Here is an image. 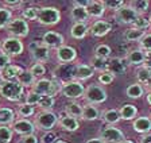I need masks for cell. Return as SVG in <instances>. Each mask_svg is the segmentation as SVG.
<instances>
[{"label":"cell","mask_w":151,"mask_h":143,"mask_svg":"<svg viewBox=\"0 0 151 143\" xmlns=\"http://www.w3.org/2000/svg\"><path fill=\"white\" fill-rule=\"evenodd\" d=\"M100 139L104 143H122L124 140V134L116 127H112V126H108V127H104L101 130V135Z\"/></svg>","instance_id":"9c48e42d"},{"label":"cell","mask_w":151,"mask_h":143,"mask_svg":"<svg viewBox=\"0 0 151 143\" xmlns=\"http://www.w3.org/2000/svg\"><path fill=\"white\" fill-rule=\"evenodd\" d=\"M119 112H120V116H122V119H124V120H131V119H134L136 116V114H138V109H136L135 105L126 104V105H123L122 108L119 109Z\"/></svg>","instance_id":"83f0119b"},{"label":"cell","mask_w":151,"mask_h":143,"mask_svg":"<svg viewBox=\"0 0 151 143\" xmlns=\"http://www.w3.org/2000/svg\"><path fill=\"white\" fill-rule=\"evenodd\" d=\"M22 72L23 69L20 66H18V65H8L0 73H1V77H3V81H14L15 78H18L20 76Z\"/></svg>","instance_id":"ac0fdd59"},{"label":"cell","mask_w":151,"mask_h":143,"mask_svg":"<svg viewBox=\"0 0 151 143\" xmlns=\"http://www.w3.org/2000/svg\"><path fill=\"white\" fill-rule=\"evenodd\" d=\"M112 50L108 45H99L97 47L94 49V57H99V58H105L108 60V57L111 55Z\"/></svg>","instance_id":"8d00e7d4"},{"label":"cell","mask_w":151,"mask_h":143,"mask_svg":"<svg viewBox=\"0 0 151 143\" xmlns=\"http://www.w3.org/2000/svg\"><path fill=\"white\" fill-rule=\"evenodd\" d=\"M86 143H104V142L100 139V138H93V139L86 140Z\"/></svg>","instance_id":"11a10c76"},{"label":"cell","mask_w":151,"mask_h":143,"mask_svg":"<svg viewBox=\"0 0 151 143\" xmlns=\"http://www.w3.org/2000/svg\"><path fill=\"white\" fill-rule=\"evenodd\" d=\"M11 18H12L11 11L7 10V8H0V29L7 27L11 22Z\"/></svg>","instance_id":"ab89813d"},{"label":"cell","mask_w":151,"mask_h":143,"mask_svg":"<svg viewBox=\"0 0 151 143\" xmlns=\"http://www.w3.org/2000/svg\"><path fill=\"white\" fill-rule=\"evenodd\" d=\"M12 130L15 131V132H18L19 135L27 137V135H34L35 126H34V123H31L30 120H26V119H20V120L14 121Z\"/></svg>","instance_id":"9a60e30c"},{"label":"cell","mask_w":151,"mask_h":143,"mask_svg":"<svg viewBox=\"0 0 151 143\" xmlns=\"http://www.w3.org/2000/svg\"><path fill=\"white\" fill-rule=\"evenodd\" d=\"M20 143H38V139L35 135H27V137H23Z\"/></svg>","instance_id":"f907efd6"},{"label":"cell","mask_w":151,"mask_h":143,"mask_svg":"<svg viewBox=\"0 0 151 143\" xmlns=\"http://www.w3.org/2000/svg\"><path fill=\"white\" fill-rule=\"evenodd\" d=\"M11 62V60H9V57L7 54H4V53H0V72L4 69V68H7Z\"/></svg>","instance_id":"681fc988"},{"label":"cell","mask_w":151,"mask_h":143,"mask_svg":"<svg viewBox=\"0 0 151 143\" xmlns=\"http://www.w3.org/2000/svg\"><path fill=\"white\" fill-rule=\"evenodd\" d=\"M54 103H55V100H54L53 96H43L42 95L39 101H38V107H41L43 111H50V109L54 107Z\"/></svg>","instance_id":"d590c367"},{"label":"cell","mask_w":151,"mask_h":143,"mask_svg":"<svg viewBox=\"0 0 151 143\" xmlns=\"http://www.w3.org/2000/svg\"><path fill=\"white\" fill-rule=\"evenodd\" d=\"M113 78H115V76L112 73H109V72H104V73H101L99 76V81L101 84H104V85H109L113 81Z\"/></svg>","instance_id":"7dc6e473"},{"label":"cell","mask_w":151,"mask_h":143,"mask_svg":"<svg viewBox=\"0 0 151 143\" xmlns=\"http://www.w3.org/2000/svg\"><path fill=\"white\" fill-rule=\"evenodd\" d=\"M148 6H150V3H148L147 0H135V1H132L131 3V7L138 14L146 12V11L148 10Z\"/></svg>","instance_id":"60d3db41"},{"label":"cell","mask_w":151,"mask_h":143,"mask_svg":"<svg viewBox=\"0 0 151 143\" xmlns=\"http://www.w3.org/2000/svg\"><path fill=\"white\" fill-rule=\"evenodd\" d=\"M101 118H103V120L105 121V123L115 124V123H117V121L122 119V116H120V112L117 111V109H108V111L103 112Z\"/></svg>","instance_id":"f546056e"},{"label":"cell","mask_w":151,"mask_h":143,"mask_svg":"<svg viewBox=\"0 0 151 143\" xmlns=\"http://www.w3.org/2000/svg\"><path fill=\"white\" fill-rule=\"evenodd\" d=\"M103 4L105 8L115 10V11H119L122 7H124V1L123 0H105V1H103Z\"/></svg>","instance_id":"f6af8a7d"},{"label":"cell","mask_w":151,"mask_h":143,"mask_svg":"<svg viewBox=\"0 0 151 143\" xmlns=\"http://www.w3.org/2000/svg\"><path fill=\"white\" fill-rule=\"evenodd\" d=\"M6 29L8 34H11L14 38H23L28 34V24L23 18H16L11 20Z\"/></svg>","instance_id":"ba28073f"},{"label":"cell","mask_w":151,"mask_h":143,"mask_svg":"<svg viewBox=\"0 0 151 143\" xmlns=\"http://www.w3.org/2000/svg\"><path fill=\"white\" fill-rule=\"evenodd\" d=\"M148 26H150V19H147V18H145V16L139 15L138 19H136L135 22L132 23V29H138V30H142V31H145V30L147 29Z\"/></svg>","instance_id":"b9f144b4"},{"label":"cell","mask_w":151,"mask_h":143,"mask_svg":"<svg viewBox=\"0 0 151 143\" xmlns=\"http://www.w3.org/2000/svg\"><path fill=\"white\" fill-rule=\"evenodd\" d=\"M76 70L77 66L73 64H60L54 69V80L60 84H66L76 80Z\"/></svg>","instance_id":"7a4b0ae2"},{"label":"cell","mask_w":151,"mask_h":143,"mask_svg":"<svg viewBox=\"0 0 151 143\" xmlns=\"http://www.w3.org/2000/svg\"><path fill=\"white\" fill-rule=\"evenodd\" d=\"M84 97L91 104H100L107 100V92L99 85H91L85 89Z\"/></svg>","instance_id":"52a82bcc"},{"label":"cell","mask_w":151,"mask_h":143,"mask_svg":"<svg viewBox=\"0 0 151 143\" xmlns=\"http://www.w3.org/2000/svg\"><path fill=\"white\" fill-rule=\"evenodd\" d=\"M122 143H134V142H132V140H126V139H124Z\"/></svg>","instance_id":"6f0895ef"},{"label":"cell","mask_w":151,"mask_h":143,"mask_svg":"<svg viewBox=\"0 0 151 143\" xmlns=\"http://www.w3.org/2000/svg\"><path fill=\"white\" fill-rule=\"evenodd\" d=\"M12 140V128L8 126H0V143H9Z\"/></svg>","instance_id":"74e56055"},{"label":"cell","mask_w":151,"mask_h":143,"mask_svg":"<svg viewBox=\"0 0 151 143\" xmlns=\"http://www.w3.org/2000/svg\"><path fill=\"white\" fill-rule=\"evenodd\" d=\"M147 103L151 105V92H148V95H147Z\"/></svg>","instance_id":"9f6ffc18"},{"label":"cell","mask_w":151,"mask_h":143,"mask_svg":"<svg viewBox=\"0 0 151 143\" xmlns=\"http://www.w3.org/2000/svg\"><path fill=\"white\" fill-rule=\"evenodd\" d=\"M30 72L32 73V76L35 77V78H39L41 80V77L43 76L45 73H46V68H45L43 64H34L31 66V69H30Z\"/></svg>","instance_id":"ee69618b"},{"label":"cell","mask_w":151,"mask_h":143,"mask_svg":"<svg viewBox=\"0 0 151 143\" xmlns=\"http://www.w3.org/2000/svg\"><path fill=\"white\" fill-rule=\"evenodd\" d=\"M140 143H151V134H147V135H145V137L142 138Z\"/></svg>","instance_id":"db71d44e"},{"label":"cell","mask_w":151,"mask_h":143,"mask_svg":"<svg viewBox=\"0 0 151 143\" xmlns=\"http://www.w3.org/2000/svg\"><path fill=\"white\" fill-rule=\"evenodd\" d=\"M15 114L9 108H0V126H9L14 123Z\"/></svg>","instance_id":"f1b7e54d"},{"label":"cell","mask_w":151,"mask_h":143,"mask_svg":"<svg viewBox=\"0 0 151 143\" xmlns=\"http://www.w3.org/2000/svg\"><path fill=\"white\" fill-rule=\"evenodd\" d=\"M38 12H39V8H37V7H27L26 10H23L22 18L26 22H27V20H37Z\"/></svg>","instance_id":"f35d334b"},{"label":"cell","mask_w":151,"mask_h":143,"mask_svg":"<svg viewBox=\"0 0 151 143\" xmlns=\"http://www.w3.org/2000/svg\"><path fill=\"white\" fill-rule=\"evenodd\" d=\"M18 83H20L23 86H34L35 84V77L30 70H23L20 76L18 77Z\"/></svg>","instance_id":"d6a6232c"},{"label":"cell","mask_w":151,"mask_h":143,"mask_svg":"<svg viewBox=\"0 0 151 143\" xmlns=\"http://www.w3.org/2000/svg\"><path fill=\"white\" fill-rule=\"evenodd\" d=\"M54 143H68V142H65V140H55Z\"/></svg>","instance_id":"680465c9"},{"label":"cell","mask_w":151,"mask_h":143,"mask_svg":"<svg viewBox=\"0 0 151 143\" xmlns=\"http://www.w3.org/2000/svg\"><path fill=\"white\" fill-rule=\"evenodd\" d=\"M30 51H31V55L38 64H43L49 60L50 57V53H49V49L45 46L41 42H32L30 45Z\"/></svg>","instance_id":"8fae6325"},{"label":"cell","mask_w":151,"mask_h":143,"mask_svg":"<svg viewBox=\"0 0 151 143\" xmlns=\"http://www.w3.org/2000/svg\"><path fill=\"white\" fill-rule=\"evenodd\" d=\"M136 78H138V81L140 84L148 86L151 84V70L145 66L139 68L138 72H136Z\"/></svg>","instance_id":"4dcf8cb0"},{"label":"cell","mask_w":151,"mask_h":143,"mask_svg":"<svg viewBox=\"0 0 151 143\" xmlns=\"http://www.w3.org/2000/svg\"><path fill=\"white\" fill-rule=\"evenodd\" d=\"M150 119H151V118H150Z\"/></svg>","instance_id":"6125c7cd"},{"label":"cell","mask_w":151,"mask_h":143,"mask_svg":"<svg viewBox=\"0 0 151 143\" xmlns=\"http://www.w3.org/2000/svg\"><path fill=\"white\" fill-rule=\"evenodd\" d=\"M65 112L68 116H72V118H82V107L78 103H68L65 107Z\"/></svg>","instance_id":"4316f807"},{"label":"cell","mask_w":151,"mask_h":143,"mask_svg":"<svg viewBox=\"0 0 151 143\" xmlns=\"http://www.w3.org/2000/svg\"><path fill=\"white\" fill-rule=\"evenodd\" d=\"M146 35L145 31L142 30H138V29H128L126 32H124V38L129 42H135V41H142V38Z\"/></svg>","instance_id":"836d02e7"},{"label":"cell","mask_w":151,"mask_h":143,"mask_svg":"<svg viewBox=\"0 0 151 143\" xmlns=\"http://www.w3.org/2000/svg\"><path fill=\"white\" fill-rule=\"evenodd\" d=\"M58 123V118L53 111H42L37 115L35 118V124L38 126V128H41L43 131H50Z\"/></svg>","instance_id":"5b68a950"},{"label":"cell","mask_w":151,"mask_h":143,"mask_svg":"<svg viewBox=\"0 0 151 143\" xmlns=\"http://www.w3.org/2000/svg\"><path fill=\"white\" fill-rule=\"evenodd\" d=\"M143 92H145V91H143V86H142L140 84H132L126 91L127 96H128L129 99H139V97H142Z\"/></svg>","instance_id":"e575fe53"},{"label":"cell","mask_w":151,"mask_h":143,"mask_svg":"<svg viewBox=\"0 0 151 143\" xmlns=\"http://www.w3.org/2000/svg\"><path fill=\"white\" fill-rule=\"evenodd\" d=\"M150 26H151V18H150Z\"/></svg>","instance_id":"94428289"},{"label":"cell","mask_w":151,"mask_h":143,"mask_svg":"<svg viewBox=\"0 0 151 143\" xmlns=\"http://www.w3.org/2000/svg\"><path fill=\"white\" fill-rule=\"evenodd\" d=\"M89 27L85 23H74L70 30V35H72L74 39H82L85 35L88 34Z\"/></svg>","instance_id":"cb8c5ba5"},{"label":"cell","mask_w":151,"mask_h":143,"mask_svg":"<svg viewBox=\"0 0 151 143\" xmlns=\"http://www.w3.org/2000/svg\"><path fill=\"white\" fill-rule=\"evenodd\" d=\"M145 68L151 70V51H147L145 57Z\"/></svg>","instance_id":"816d5d0a"},{"label":"cell","mask_w":151,"mask_h":143,"mask_svg":"<svg viewBox=\"0 0 151 143\" xmlns=\"http://www.w3.org/2000/svg\"><path fill=\"white\" fill-rule=\"evenodd\" d=\"M1 49H3V53L7 54L8 57L11 55H19L23 53V43L19 38H7L4 39L3 45H1Z\"/></svg>","instance_id":"30bf717a"},{"label":"cell","mask_w":151,"mask_h":143,"mask_svg":"<svg viewBox=\"0 0 151 143\" xmlns=\"http://www.w3.org/2000/svg\"><path fill=\"white\" fill-rule=\"evenodd\" d=\"M92 69L97 70V72H108V64H109V60H105V58H99V57H93L92 58Z\"/></svg>","instance_id":"1f68e13d"},{"label":"cell","mask_w":151,"mask_h":143,"mask_svg":"<svg viewBox=\"0 0 151 143\" xmlns=\"http://www.w3.org/2000/svg\"><path fill=\"white\" fill-rule=\"evenodd\" d=\"M70 18H72L76 23H85L89 19V15H88L86 8L74 6L73 7V10H72V12H70Z\"/></svg>","instance_id":"7402d4cb"},{"label":"cell","mask_w":151,"mask_h":143,"mask_svg":"<svg viewBox=\"0 0 151 143\" xmlns=\"http://www.w3.org/2000/svg\"><path fill=\"white\" fill-rule=\"evenodd\" d=\"M77 57V51L72 46H61L60 49H57V58L61 64H72Z\"/></svg>","instance_id":"5bb4252c"},{"label":"cell","mask_w":151,"mask_h":143,"mask_svg":"<svg viewBox=\"0 0 151 143\" xmlns=\"http://www.w3.org/2000/svg\"><path fill=\"white\" fill-rule=\"evenodd\" d=\"M60 93H62L65 97L68 99H78L82 97L85 93V88L78 80H74V81H70V83H66L61 86Z\"/></svg>","instance_id":"8992f818"},{"label":"cell","mask_w":151,"mask_h":143,"mask_svg":"<svg viewBox=\"0 0 151 143\" xmlns=\"http://www.w3.org/2000/svg\"><path fill=\"white\" fill-rule=\"evenodd\" d=\"M94 70L89 65H77V70H76V80H88L93 76Z\"/></svg>","instance_id":"484cf974"},{"label":"cell","mask_w":151,"mask_h":143,"mask_svg":"<svg viewBox=\"0 0 151 143\" xmlns=\"http://www.w3.org/2000/svg\"><path fill=\"white\" fill-rule=\"evenodd\" d=\"M61 19V14L55 7H42L38 12V22L42 26H53L57 24Z\"/></svg>","instance_id":"277c9868"},{"label":"cell","mask_w":151,"mask_h":143,"mask_svg":"<svg viewBox=\"0 0 151 143\" xmlns=\"http://www.w3.org/2000/svg\"><path fill=\"white\" fill-rule=\"evenodd\" d=\"M41 96L39 93L34 92V91H31V92H28L27 96H26V104L28 105H38V101H39V99H41Z\"/></svg>","instance_id":"bcb514c9"},{"label":"cell","mask_w":151,"mask_h":143,"mask_svg":"<svg viewBox=\"0 0 151 143\" xmlns=\"http://www.w3.org/2000/svg\"><path fill=\"white\" fill-rule=\"evenodd\" d=\"M127 60H123V58H112L109 60V64H108V72L112 73L113 76H122V74L126 73L127 70Z\"/></svg>","instance_id":"2e32d148"},{"label":"cell","mask_w":151,"mask_h":143,"mask_svg":"<svg viewBox=\"0 0 151 143\" xmlns=\"http://www.w3.org/2000/svg\"><path fill=\"white\" fill-rule=\"evenodd\" d=\"M89 18H101L104 15L105 7H104L103 1H91L89 6L86 7Z\"/></svg>","instance_id":"44dd1931"},{"label":"cell","mask_w":151,"mask_h":143,"mask_svg":"<svg viewBox=\"0 0 151 143\" xmlns=\"http://www.w3.org/2000/svg\"><path fill=\"white\" fill-rule=\"evenodd\" d=\"M100 118V111L93 104H88L82 108V119L85 120H96Z\"/></svg>","instance_id":"d4e9b609"},{"label":"cell","mask_w":151,"mask_h":143,"mask_svg":"<svg viewBox=\"0 0 151 143\" xmlns=\"http://www.w3.org/2000/svg\"><path fill=\"white\" fill-rule=\"evenodd\" d=\"M3 83H4V81H3V77H1V73H0V85H1Z\"/></svg>","instance_id":"91938a15"},{"label":"cell","mask_w":151,"mask_h":143,"mask_svg":"<svg viewBox=\"0 0 151 143\" xmlns=\"http://www.w3.org/2000/svg\"><path fill=\"white\" fill-rule=\"evenodd\" d=\"M111 24L105 20H96L93 24L91 26V34L92 37H104L111 31Z\"/></svg>","instance_id":"e0dca14e"},{"label":"cell","mask_w":151,"mask_h":143,"mask_svg":"<svg viewBox=\"0 0 151 143\" xmlns=\"http://www.w3.org/2000/svg\"><path fill=\"white\" fill-rule=\"evenodd\" d=\"M61 86L58 81L55 80H47V78H41L35 81L34 86H32V91L39 95H43V96H54L57 92L61 91Z\"/></svg>","instance_id":"3957f363"},{"label":"cell","mask_w":151,"mask_h":143,"mask_svg":"<svg viewBox=\"0 0 151 143\" xmlns=\"http://www.w3.org/2000/svg\"><path fill=\"white\" fill-rule=\"evenodd\" d=\"M63 42H65V38L61 34H58L55 31H47L43 35V42L42 43L47 49H60L61 46H63Z\"/></svg>","instance_id":"4fadbf2b"},{"label":"cell","mask_w":151,"mask_h":143,"mask_svg":"<svg viewBox=\"0 0 151 143\" xmlns=\"http://www.w3.org/2000/svg\"><path fill=\"white\" fill-rule=\"evenodd\" d=\"M4 4H6V6L12 7V8H16V7H19L20 4H22V1H20V0H16V1H11V0H7V1H4Z\"/></svg>","instance_id":"f5cc1de1"},{"label":"cell","mask_w":151,"mask_h":143,"mask_svg":"<svg viewBox=\"0 0 151 143\" xmlns=\"http://www.w3.org/2000/svg\"><path fill=\"white\" fill-rule=\"evenodd\" d=\"M138 16L139 14L131 6H124L119 11H116V19L120 23H124V24H132L138 19Z\"/></svg>","instance_id":"7c38bea8"},{"label":"cell","mask_w":151,"mask_h":143,"mask_svg":"<svg viewBox=\"0 0 151 143\" xmlns=\"http://www.w3.org/2000/svg\"><path fill=\"white\" fill-rule=\"evenodd\" d=\"M140 49L147 51H151V34H146L140 41Z\"/></svg>","instance_id":"c3c4849f"},{"label":"cell","mask_w":151,"mask_h":143,"mask_svg":"<svg viewBox=\"0 0 151 143\" xmlns=\"http://www.w3.org/2000/svg\"><path fill=\"white\" fill-rule=\"evenodd\" d=\"M24 86L18 81H4L0 85V95L11 101H19L23 96Z\"/></svg>","instance_id":"6da1fadb"},{"label":"cell","mask_w":151,"mask_h":143,"mask_svg":"<svg viewBox=\"0 0 151 143\" xmlns=\"http://www.w3.org/2000/svg\"><path fill=\"white\" fill-rule=\"evenodd\" d=\"M18 114L22 116V118H30V116H32V115L35 114V109L32 105H28V104H22L19 105L18 108Z\"/></svg>","instance_id":"7bdbcfd3"},{"label":"cell","mask_w":151,"mask_h":143,"mask_svg":"<svg viewBox=\"0 0 151 143\" xmlns=\"http://www.w3.org/2000/svg\"><path fill=\"white\" fill-rule=\"evenodd\" d=\"M145 57H146V51L136 49V50H131L127 55V62L129 65H142L145 64Z\"/></svg>","instance_id":"ffe728a7"},{"label":"cell","mask_w":151,"mask_h":143,"mask_svg":"<svg viewBox=\"0 0 151 143\" xmlns=\"http://www.w3.org/2000/svg\"><path fill=\"white\" fill-rule=\"evenodd\" d=\"M134 130L136 132L140 134H147L151 131V119L148 118H138L135 121H134Z\"/></svg>","instance_id":"603a6c76"},{"label":"cell","mask_w":151,"mask_h":143,"mask_svg":"<svg viewBox=\"0 0 151 143\" xmlns=\"http://www.w3.org/2000/svg\"><path fill=\"white\" fill-rule=\"evenodd\" d=\"M58 124L66 131H76V130H78V127H80L78 120L76 118H72V116H68V115L58 119Z\"/></svg>","instance_id":"d6986e66"}]
</instances>
